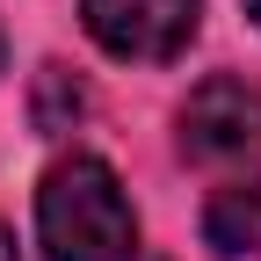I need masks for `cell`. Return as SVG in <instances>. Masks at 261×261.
Wrapping results in <instances>:
<instances>
[{"instance_id":"obj_1","label":"cell","mask_w":261,"mask_h":261,"mask_svg":"<svg viewBox=\"0 0 261 261\" xmlns=\"http://www.w3.org/2000/svg\"><path fill=\"white\" fill-rule=\"evenodd\" d=\"M37 240L44 261H138V218L109 160L73 152L37 189Z\"/></svg>"},{"instance_id":"obj_2","label":"cell","mask_w":261,"mask_h":261,"mask_svg":"<svg viewBox=\"0 0 261 261\" xmlns=\"http://www.w3.org/2000/svg\"><path fill=\"white\" fill-rule=\"evenodd\" d=\"M196 15H203V0H80L87 37L109 58H138V65L174 58L196 37Z\"/></svg>"},{"instance_id":"obj_3","label":"cell","mask_w":261,"mask_h":261,"mask_svg":"<svg viewBox=\"0 0 261 261\" xmlns=\"http://www.w3.org/2000/svg\"><path fill=\"white\" fill-rule=\"evenodd\" d=\"M181 152L196 167H232L261 152V87L247 80H203L181 102Z\"/></svg>"},{"instance_id":"obj_4","label":"cell","mask_w":261,"mask_h":261,"mask_svg":"<svg viewBox=\"0 0 261 261\" xmlns=\"http://www.w3.org/2000/svg\"><path fill=\"white\" fill-rule=\"evenodd\" d=\"M203 240L218 254H261V174L225 181L203 203Z\"/></svg>"},{"instance_id":"obj_5","label":"cell","mask_w":261,"mask_h":261,"mask_svg":"<svg viewBox=\"0 0 261 261\" xmlns=\"http://www.w3.org/2000/svg\"><path fill=\"white\" fill-rule=\"evenodd\" d=\"M0 261H15V240H8V232H0Z\"/></svg>"},{"instance_id":"obj_6","label":"cell","mask_w":261,"mask_h":261,"mask_svg":"<svg viewBox=\"0 0 261 261\" xmlns=\"http://www.w3.org/2000/svg\"><path fill=\"white\" fill-rule=\"evenodd\" d=\"M247 15H254V22H261V0H247Z\"/></svg>"}]
</instances>
